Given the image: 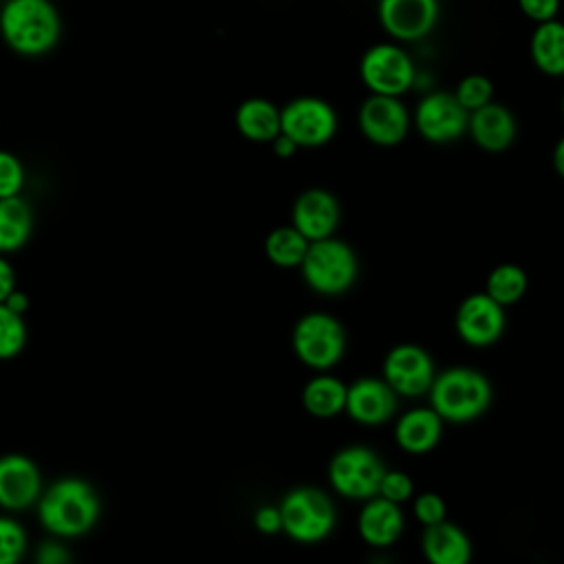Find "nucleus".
<instances>
[{
    "label": "nucleus",
    "instance_id": "f257e3e1",
    "mask_svg": "<svg viewBox=\"0 0 564 564\" xmlns=\"http://www.w3.org/2000/svg\"><path fill=\"white\" fill-rule=\"evenodd\" d=\"M37 518L51 535H84L99 518V496L82 478H59L40 496Z\"/></svg>",
    "mask_w": 564,
    "mask_h": 564
},
{
    "label": "nucleus",
    "instance_id": "9d476101",
    "mask_svg": "<svg viewBox=\"0 0 564 564\" xmlns=\"http://www.w3.org/2000/svg\"><path fill=\"white\" fill-rule=\"evenodd\" d=\"M282 134L297 148L326 145L337 132L335 108L319 97H295L280 108Z\"/></svg>",
    "mask_w": 564,
    "mask_h": 564
},
{
    "label": "nucleus",
    "instance_id": "b1692460",
    "mask_svg": "<svg viewBox=\"0 0 564 564\" xmlns=\"http://www.w3.org/2000/svg\"><path fill=\"white\" fill-rule=\"evenodd\" d=\"M33 214L22 196L0 198V253L18 251L31 236Z\"/></svg>",
    "mask_w": 564,
    "mask_h": 564
},
{
    "label": "nucleus",
    "instance_id": "39448f33",
    "mask_svg": "<svg viewBox=\"0 0 564 564\" xmlns=\"http://www.w3.org/2000/svg\"><path fill=\"white\" fill-rule=\"evenodd\" d=\"M300 269L313 291L322 295H337L355 282L357 258L346 242L330 236L308 245Z\"/></svg>",
    "mask_w": 564,
    "mask_h": 564
},
{
    "label": "nucleus",
    "instance_id": "a211bd4d",
    "mask_svg": "<svg viewBox=\"0 0 564 564\" xmlns=\"http://www.w3.org/2000/svg\"><path fill=\"white\" fill-rule=\"evenodd\" d=\"M397 392L386 383V379L361 377L348 386L346 412L350 419L364 425H377L390 419L397 405Z\"/></svg>",
    "mask_w": 564,
    "mask_h": 564
},
{
    "label": "nucleus",
    "instance_id": "58836bf2",
    "mask_svg": "<svg viewBox=\"0 0 564 564\" xmlns=\"http://www.w3.org/2000/svg\"><path fill=\"white\" fill-rule=\"evenodd\" d=\"M2 304H7L9 308H13L15 313H20V315H22V313L29 308V297H26L22 291H18V289H15V291H13V293H11Z\"/></svg>",
    "mask_w": 564,
    "mask_h": 564
},
{
    "label": "nucleus",
    "instance_id": "2f4dec72",
    "mask_svg": "<svg viewBox=\"0 0 564 564\" xmlns=\"http://www.w3.org/2000/svg\"><path fill=\"white\" fill-rule=\"evenodd\" d=\"M379 496L390 502H403L412 496V478L403 471H386L379 485Z\"/></svg>",
    "mask_w": 564,
    "mask_h": 564
},
{
    "label": "nucleus",
    "instance_id": "bb28decb",
    "mask_svg": "<svg viewBox=\"0 0 564 564\" xmlns=\"http://www.w3.org/2000/svg\"><path fill=\"white\" fill-rule=\"evenodd\" d=\"M527 291V273L518 264H500L487 278V295L500 306L518 302Z\"/></svg>",
    "mask_w": 564,
    "mask_h": 564
},
{
    "label": "nucleus",
    "instance_id": "6e6552de",
    "mask_svg": "<svg viewBox=\"0 0 564 564\" xmlns=\"http://www.w3.org/2000/svg\"><path fill=\"white\" fill-rule=\"evenodd\" d=\"M297 359L315 370L335 366L346 348V335L341 324L326 313L304 315L291 335Z\"/></svg>",
    "mask_w": 564,
    "mask_h": 564
},
{
    "label": "nucleus",
    "instance_id": "a19ab883",
    "mask_svg": "<svg viewBox=\"0 0 564 564\" xmlns=\"http://www.w3.org/2000/svg\"><path fill=\"white\" fill-rule=\"evenodd\" d=\"M562 115H564V95H562Z\"/></svg>",
    "mask_w": 564,
    "mask_h": 564
},
{
    "label": "nucleus",
    "instance_id": "7ed1b4c3",
    "mask_svg": "<svg viewBox=\"0 0 564 564\" xmlns=\"http://www.w3.org/2000/svg\"><path fill=\"white\" fill-rule=\"evenodd\" d=\"M432 408L447 421H471L482 414L491 401L489 381L469 368H452L438 375L430 388Z\"/></svg>",
    "mask_w": 564,
    "mask_h": 564
},
{
    "label": "nucleus",
    "instance_id": "6ab92c4d",
    "mask_svg": "<svg viewBox=\"0 0 564 564\" xmlns=\"http://www.w3.org/2000/svg\"><path fill=\"white\" fill-rule=\"evenodd\" d=\"M359 535L372 546L392 544L403 531V516L397 502L386 498H370L359 513Z\"/></svg>",
    "mask_w": 564,
    "mask_h": 564
},
{
    "label": "nucleus",
    "instance_id": "cd10ccee",
    "mask_svg": "<svg viewBox=\"0 0 564 564\" xmlns=\"http://www.w3.org/2000/svg\"><path fill=\"white\" fill-rule=\"evenodd\" d=\"M454 95L467 112H474L494 101V82L482 73H469L456 84Z\"/></svg>",
    "mask_w": 564,
    "mask_h": 564
},
{
    "label": "nucleus",
    "instance_id": "20e7f679",
    "mask_svg": "<svg viewBox=\"0 0 564 564\" xmlns=\"http://www.w3.org/2000/svg\"><path fill=\"white\" fill-rule=\"evenodd\" d=\"M416 66L399 42H377L359 59V77L372 95L401 97L414 88Z\"/></svg>",
    "mask_w": 564,
    "mask_h": 564
},
{
    "label": "nucleus",
    "instance_id": "dca6fc26",
    "mask_svg": "<svg viewBox=\"0 0 564 564\" xmlns=\"http://www.w3.org/2000/svg\"><path fill=\"white\" fill-rule=\"evenodd\" d=\"M505 328L502 306L487 293L469 295L456 313V330L469 346L494 344Z\"/></svg>",
    "mask_w": 564,
    "mask_h": 564
},
{
    "label": "nucleus",
    "instance_id": "c9c22d12",
    "mask_svg": "<svg viewBox=\"0 0 564 564\" xmlns=\"http://www.w3.org/2000/svg\"><path fill=\"white\" fill-rule=\"evenodd\" d=\"M35 564H70V557L62 544L44 542L35 553Z\"/></svg>",
    "mask_w": 564,
    "mask_h": 564
},
{
    "label": "nucleus",
    "instance_id": "ea45409f",
    "mask_svg": "<svg viewBox=\"0 0 564 564\" xmlns=\"http://www.w3.org/2000/svg\"><path fill=\"white\" fill-rule=\"evenodd\" d=\"M551 161H553V170L557 172V176H562V178H564V134L555 141Z\"/></svg>",
    "mask_w": 564,
    "mask_h": 564
},
{
    "label": "nucleus",
    "instance_id": "393cba45",
    "mask_svg": "<svg viewBox=\"0 0 564 564\" xmlns=\"http://www.w3.org/2000/svg\"><path fill=\"white\" fill-rule=\"evenodd\" d=\"M346 394H348V388L339 379L319 375L304 386L302 403L308 414L317 419H330V416H337L341 410H346Z\"/></svg>",
    "mask_w": 564,
    "mask_h": 564
},
{
    "label": "nucleus",
    "instance_id": "f704fd0d",
    "mask_svg": "<svg viewBox=\"0 0 564 564\" xmlns=\"http://www.w3.org/2000/svg\"><path fill=\"white\" fill-rule=\"evenodd\" d=\"M253 524L260 533H278L282 529L280 507H271V505L258 507L253 513Z\"/></svg>",
    "mask_w": 564,
    "mask_h": 564
},
{
    "label": "nucleus",
    "instance_id": "4468645a",
    "mask_svg": "<svg viewBox=\"0 0 564 564\" xmlns=\"http://www.w3.org/2000/svg\"><path fill=\"white\" fill-rule=\"evenodd\" d=\"M291 225L311 242L330 238L339 225V203L322 187L304 189L291 209Z\"/></svg>",
    "mask_w": 564,
    "mask_h": 564
},
{
    "label": "nucleus",
    "instance_id": "e433bc0d",
    "mask_svg": "<svg viewBox=\"0 0 564 564\" xmlns=\"http://www.w3.org/2000/svg\"><path fill=\"white\" fill-rule=\"evenodd\" d=\"M15 291V275L9 260L0 256V304Z\"/></svg>",
    "mask_w": 564,
    "mask_h": 564
},
{
    "label": "nucleus",
    "instance_id": "c85d7f7f",
    "mask_svg": "<svg viewBox=\"0 0 564 564\" xmlns=\"http://www.w3.org/2000/svg\"><path fill=\"white\" fill-rule=\"evenodd\" d=\"M26 344V326L20 313L0 304V359L15 357Z\"/></svg>",
    "mask_w": 564,
    "mask_h": 564
},
{
    "label": "nucleus",
    "instance_id": "2eb2a0df",
    "mask_svg": "<svg viewBox=\"0 0 564 564\" xmlns=\"http://www.w3.org/2000/svg\"><path fill=\"white\" fill-rule=\"evenodd\" d=\"M42 496V476L37 465L22 454L0 456V507L20 511Z\"/></svg>",
    "mask_w": 564,
    "mask_h": 564
},
{
    "label": "nucleus",
    "instance_id": "473e14b6",
    "mask_svg": "<svg viewBox=\"0 0 564 564\" xmlns=\"http://www.w3.org/2000/svg\"><path fill=\"white\" fill-rule=\"evenodd\" d=\"M414 516L425 527L443 522L445 520V502H443V498L436 496V494H430V491L421 494L414 500Z\"/></svg>",
    "mask_w": 564,
    "mask_h": 564
},
{
    "label": "nucleus",
    "instance_id": "4c0bfd02",
    "mask_svg": "<svg viewBox=\"0 0 564 564\" xmlns=\"http://www.w3.org/2000/svg\"><path fill=\"white\" fill-rule=\"evenodd\" d=\"M273 143V152L278 154V156H282V159H286V156H291L295 150H300L289 137H284L282 132L271 141Z\"/></svg>",
    "mask_w": 564,
    "mask_h": 564
},
{
    "label": "nucleus",
    "instance_id": "72a5a7b5",
    "mask_svg": "<svg viewBox=\"0 0 564 564\" xmlns=\"http://www.w3.org/2000/svg\"><path fill=\"white\" fill-rule=\"evenodd\" d=\"M518 7L524 18H529L533 24H540L557 18L560 0H518Z\"/></svg>",
    "mask_w": 564,
    "mask_h": 564
},
{
    "label": "nucleus",
    "instance_id": "0eeeda50",
    "mask_svg": "<svg viewBox=\"0 0 564 564\" xmlns=\"http://www.w3.org/2000/svg\"><path fill=\"white\" fill-rule=\"evenodd\" d=\"M469 112L458 104L454 90H427L412 112V128L434 145L458 141L467 134Z\"/></svg>",
    "mask_w": 564,
    "mask_h": 564
},
{
    "label": "nucleus",
    "instance_id": "4be33fe9",
    "mask_svg": "<svg viewBox=\"0 0 564 564\" xmlns=\"http://www.w3.org/2000/svg\"><path fill=\"white\" fill-rule=\"evenodd\" d=\"M441 416L434 408H416L405 412L394 430L397 443L410 454L430 452L441 438Z\"/></svg>",
    "mask_w": 564,
    "mask_h": 564
},
{
    "label": "nucleus",
    "instance_id": "1a4fd4ad",
    "mask_svg": "<svg viewBox=\"0 0 564 564\" xmlns=\"http://www.w3.org/2000/svg\"><path fill=\"white\" fill-rule=\"evenodd\" d=\"M386 469L379 456L361 445L339 449L328 465L330 485L346 498L370 500L379 494Z\"/></svg>",
    "mask_w": 564,
    "mask_h": 564
},
{
    "label": "nucleus",
    "instance_id": "412c9836",
    "mask_svg": "<svg viewBox=\"0 0 564 564\" xmlns=\"http://www.w3.org/2000/svg\"><path fill=\"white\" fill-rule=\"evenodd\" d=\"M423 553L430 564H469L471 544L463 529L443 520L425 527Z\"/></svg>",
    "mask_w": 564,
    "mask_h": 564
},
{
    "label": "nucleus",
    "instance_id": "a878e982",
    "mask_svg": "<svg viewBox=\"0 0 564 564\" xmlns=\"http://www.w3.org/2000/svg\"><path fill=\"white\" fill-rule=\"evenodd\" d=\"M311 240L304 238L293 225L275 227L264 240L267 258L278 267H300Z\"/></svg>",
    "mask_w": 564,
    "mask_h": 564
},
{
    "label": "nucleus",
    "instance_id": "f3484780",
    "mask_svg": "<svg viewBox=\"0 0 564 564\" xmlns=\"http://www.w3.org/2000/svg\"><path fill=\"white\" fill-rule=\"evenodd\" d=\"M467 134L485 152H505L516 141L518 123L507 106L491 101L469 112Z\"/></svg>",
    "mask_w": 564,
    "mask_h": 564
},
{
    "label": "nucleus",
    "instance_id": "aec40b11",
    "mask_svg": "<svg viewBox=\"0 0 564 564\" xmlns=\"http://www.w3.org/2000/svg\"><path fill=\"white\" fill-rule=\"evenodd\" d=\"M529 57L546 77H564V22L549 20L535 24L529 37Z\"/></svg>",
    "mask_w": 564,
    "mask_h": 564
},
{
    "label": "nucleus",
    "instance_id": "f8f14e48",
    "mask_svg": "<svg viewBox=\"0 0 564 564\" xmlns=\"http://www.w3.org/2000/svg\"><path fill=\"white\" fill-rule=\"evenodd\" d=\"M438 0H379L377 18L394 42H419L438 22Z\"/></svg>",
    "mask_w": 564,
    "mask_h": 564
},
{
    "label": "nucleus",
    "instance_id": "ddd939ff",
    "mask_svg": "<svg viewBox=\"0 0 564 564\" xmlns=\"http://www.w3.org/2000/svg\"><path fill=\"white\" fill-rule=\"evenodd\" d=\"M383 379L397 394L419 397L432 388L434 366L421 346L399 344L386 355Z\"/></svg>",
    "mask_w": 564,
    "mask_h": 564
},
{
    "label": "nucleus",
    "instance_id": "9b49d317",
    "mask_svg": "<svg viewBox=\"0 0 564 564\" xmlns=\"http://www.w3.org/2000/svg\"><path fill=\"white\" fill-rule=\"evenodd\" d=\"M361 134L379 148H394L405 141L412 128V115L401 97L368 95L357 112Z\"/></svg>",
    "mask_w": 564,
    "mask_h": 564
},
{
    "label": "nucleus",
    "instance_id": "5701e85b",
    "mask_svg": "<svg viewBox=\"0 0 564 564\" xmlns=\"http://www.w3.org/2000/svg\"><path fill=\"white\" fill-rule=\"evenodd\" d=\"M236 128L249 141H273L282 132L280 108L262 97L245 99L236 110Z\"/></svg>",
    "mask_w": 564,
    "mask_h": 564
},
{
    "label": "nucleus",
    "instance_id": "423d86ee",
    "mask_svg": "<svg viewBox=\"0 0 564 564\" xmlns=\"http://www.w3.org/2000/svg\"><path fill=\"white\" fill-rule=\"evenodd\" d=\"M282 531L295 542H319L335 527V509L328 496L315 487L291 489L280 505Z\"/></svg>",
    "mask_w": 564,
    "mask_h": 564
},
{
    "label": "nucleus",
    "instance_id": "7c9ffc66",
    "mask_svg": "<svg viewBox=\"0 0 564 564\" xmlns=\"http://www.w3.org/2000/svg\"><path fill=\"white\" fill-rule=\"evenodd\" d=\"M22 185H24L22 161L9 150H0V198L20 196Z\"/></svg>",
    "mask_w": 564,
    "mask_h": 564
},
{
    "label": "nucleus",
    "instance_id": "f03ea898",
    "mask_svg": "<svg viewBox=\"0 0 564 564\" xmlns=\"http://www.w3.org/2000/svg\"><path fill=\"white\" fill-rule=\"evenodd\" d=\"M0 35L20 55L48 53L62 35V18L51 0H7L0 11Z\"/></svg>",
    "mask_w": 564,
    "mask_h": 564
},
{
    "label": "nucleus",
    "instance_id": "c756f323",
    "mask_svg": "<svg viewBox=\"0 0 564 564\" xmlns=\"http://www.w3.org/2000/svg\"><path fill=\"white\" fill-rule=\"evenodd\" d=\"M26 553V531L11 518H0V564H18Z\"/></svg>",
    "mask_w": 564,
    "mask_h": 564
}]
</instances>
